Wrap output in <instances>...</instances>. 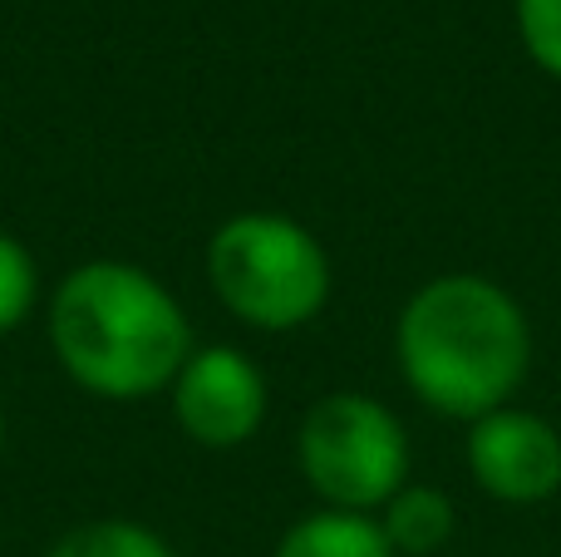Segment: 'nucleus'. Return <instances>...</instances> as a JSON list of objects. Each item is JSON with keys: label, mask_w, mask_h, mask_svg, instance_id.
Masks as SVG:
<instances>
[{"label": "nucleus", "mask_w": 561, "mask_h": 557, "mask_svg": "<svg viewBox=\"0 0 561 557\" xmlns=\"http://www.w3.org/2000/svg\"><path fill=\"white\" fill-rule=\"evenodd\" d=\"M207 272L227 311L256 331H296L330 296V262L300 223L276 213H242L217 227Z\"/></svg>", "instance_id": "obj_3"}, {"label": "nucleus", "mask_w": 561, "mask_h": 557, "mask_svg": "<svg viewBox=\"0 0 561 557\" xmlns=\"http://www.w3.org/2000/svg\"><path fill=\"white\" fill-rule=\"evenodd\" d=\"M468 469L493 499L542 503L561 489V434L542 414L493 410L483 420H473Z\"/></svg>", "instance_id": "obj_6"}, {"label": "nucleus", "mask_w": 561, "mask_h": 557, "mask_svg": "<svg viewBox=\"0 0 561 557\" xmlns=\"http://www.w3.org/2000/svg\"><path fill=\"white\" fill-rule=\"evenodd\" d=\"M533 336L513 296L488 276H438L399 316V365L414 395L454 420L503 410L523 385Z\"/></svg>", "instance_id": "obj_1"}, {"label": "nucleus", "mask_w": 561, "mask_h": 557, "mask_svg": "<svg viewBox=\"0 0 561 557\" xmlns=\"http://www.w3.org/2000/svg\"><path fill=\"white\" fill-rule=\"evenodd\" d=\"M35 262L10 232H0V336L15 331L35 306Z\"/></svg>", "instance_id": "obj_10"}, {"label": "nucleus", "mask_w": 561, "mask_h": 557, "mask_svg": "<svg viewBox=\"0 0 561 557\" xmlns=\"http://www.w3.org/2000/svg\"><path fill=\"white\" fill-rule=\"evenodd\" d=\"M178 424L207 450H237L262 430L266 414V380L242 351L207 345L183 361L173 380Z\"/></svg>", "instance_id": "obj_5"}, {"label": "nucleus", "mask_w": 561, "mask_h": 557, "mask_svg": "<svg viewBox=\"0 0 561 557\" xmlns=\"http://www.w3.org/2000/svg\"><path fill=\"white\" fill-rule=\"evenodd\" d=\"M0 444H5V414H0Z\"/></svg>", "instance_id": "obj_12"}, {"label": "nucleus", "mask_w": 561, "mask_h": 557, "mask_svg": "<svg viewBox=\"0 0 561 557\" xmlns=\"http://www.w3.org/2000/svg\"><path fill=\"white\" fill-rule=\"evenodd\" d=\"M517 30L527 55L561 79V0H517Z\"/></svg>", "instance_id": "obj_11"}, {"label": "nucleus", "mask_w": 561, "mask_h": 557, "mask_svg": "<svg viewBox=\"0 0 561 557\" xmlns=\"http://www.w3.org/2000/svg\"><path fill=\"white\" fill-rule=\"evenodd\" d=\"M49 557H173L168 543L158 533L138 528L124 519H104V523H84L69 538H59Z\"/></svg>", "instance_id": "obj_9"}, {"label": "nucleus", "mask_w": 561, "mask_h": 557, "mask_svg": "<svg viewBox=\"0 0 561 557\" xmlns=\"http://www.w3.org/2000/svg\"><path fill=\"white\" fill-rule=\"evenodd\" d=\"M49 341L65 371L104 400H144L178 380L193 355L187 316L148 272L89 262L49 302Z\"/></svg>", "instance_id": "obj_2"}, {"label": "nucleus", "mask_w": 561, "mask_h": 557, "mask_svg": "<svg viewBox=\"0 0 561 557\" xmlns=\"http://www.w3.org/2000/svg\"><path fill=\"white\" fill-rule=\"evenodd\" d=\"M404 424L365 395H325L300 424V474L340 513L385 509L404 489Z\"/></svg>", "instance_id": "obj_4"}, {"label": "nucleus", "mask_w": 561, "mask_h": 557, "mask_svg": "<svg viewBox=\"0 0 561 557\" xmlns=\"http://www.w3.org/2000/svg\"><path fill=\"white\" fill-rule=\"evenodd\" d=\"M276 557H394L379 523L365 513H316L280 538Z\"/></svg>", "instance_id": "obj_8"}, {"label": "nucleus", "mask_w": 561, "mask_h": 557, "mask_svg": "<svg viewBox=\"0 0 561 557\" xmlns=\"http://www.w3.org/2000/svg\"><path fill=\"white\" fill-rule=\"evenodd\" d=\"M379 533L389 538L394 557L399 553L424 557V553L444 548L448 533H454V503H448V493L424 489V484H414V489H399L394 499L385 503Z\"/></svg>", "instance_id": "obj_7"}]
</instances>
